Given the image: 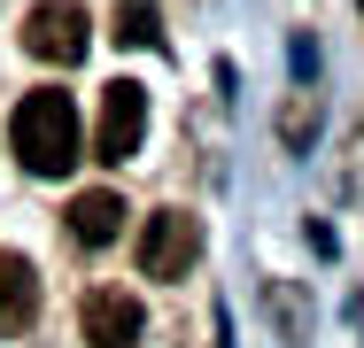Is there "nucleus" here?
<instances>
[{
    "label": "nucleus",
    "instance_id": "obj_1",
    "mask_svg": "<svg viewBox=\"0 0 364 348\" xmlns=\"http://www.w3.org/2000/svg\"><path fill=\"white\" fill-rule=\"evenodd\" d=\"M8 147H16V163L31 178H70V163H77V101L55 93V85L23 93L16 116H8Z\"/></svg>",
    "mask_w": 364,
    "mask_h": 348
},
{
    "label": "nucleus",
    "instance_id": "obj_2",
    "mask_svg": "<svg viewBox=\"0 0 364 348\" xmlns=\"http://www.w3.org/2000/svg\"><path fill=\"white\" fill-rule=\"evenodd\" d=\"M147 132V85L140 77H109L101 85V116H93V155L101 163H132Z\"/></svg>",
    "mask_w": 364,
    "mask_h": 348
},
{
    "label": "nucleus",
    "instance_id": "obj_3",
    "mask_svg": "<svg viewBox=\"0 0 364 348\" xmlns=\"http://www.w3.org/2000/svg\"><path fill=\"white\" fill-rule=\"evenodd\" d=\"M93 23H85V8L77 0H39L31 16H23V47L39 55V62H55V70H70V62H85V39Z\"/></svg>",
    "mask_w": 364,
    "mask_h": 348
},
{
    "label": "nucleus",
    "instance_id": "obj_4",
    "mask_svg": "<svg viewBox=\"0 0 364 348\" xmlns=\"http://www.w3.org/2000/svg\"><path fill=\"white\" fill-rule=\"evenodd\" d=\"M194 256H202V217H186V209H155L140 232V271L147 278H186L194 271Z\"/></svg>",
    "mask_w": 364,
    "mask_h": 348
},
{
    "label": "nucleus",
    "instance_id": "obj_5",
    "mask_svg": "<svg viewBox=\"0 0 364 348\" xmlns=\"http://www.w3.org/2000/svg\"><path fill=\"white\" fill-rule=\"evenodd\" d=\"M140 294H117V286H101V294H85V302H77V333H85V341L93 348H132L140 341Z\"/></svg>",
    "mask_w": 364,
    "mask_h": 348
},
{
    "label": "nucleus",
    "instance_id": "obj_6",
    "mask_svg": "<svg viewBox=\"0 0 364 348\" xmlns=\"http://www.w3.org/2000/svg\"><path fill=\"white\" fill-rule=\"evenodd\" d=\"M31 317H39V278H31L23 256H8V248H0V341L31 333Z\"/></svg>",
    "mask_w": 364,
    "mask_h": 348
},
{
    "label": "nucleus",
    "instance_id": "obj_7",
    "mask_svg": "<svg viewBox=\"0 0 364 348\" xmlns=\"http://www.w3.org/2000/svg\"><path fill=\"white\" fill-rule=\"evenodd\" d=\"M63 224H70L77 248H109V240L124 232V194H109V186H101V194H77Z\"/></svg>",
    "mask_w": 364,
    "mask_h": 348
},
{
    "label": "nucleus",
    "instance_id": "obj_8",
    "mask_svg": "<svg viewBox=\"0 0 364 348\" xmlns=\"http://www.w3.org/2000/svg\"><path fill=\"white\" fill-rule=\"evenodd\" d=\"M163 39V8L155 0H117V47H155Z\"/></svg>",
    "mask_w": 364,
    "mask_h": 348
}]
</instances>
